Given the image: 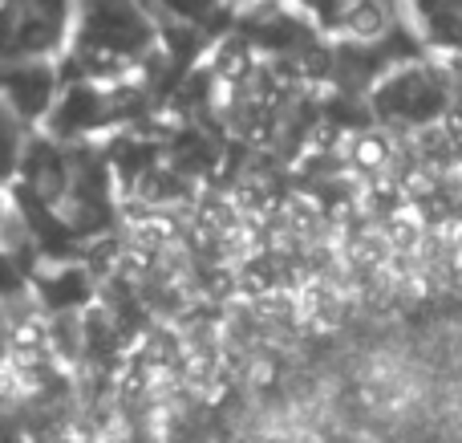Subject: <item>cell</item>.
Listing matches in <instances>:
<instances>
[{"mask_svg": "<svg viewBox=\"0 0 462 443\" xmlns=\"http://www.w3.org/2000/svg\"><path fill=\"white\" fill-rule=\"evenodd\" d=\"M377 114L406 127H434L455 106V90L439 70H398L374 98Z\"/></svg>", "mask_w": 462, "mask_h": 443, "instance_id": "cell-1", "label": "cell"}, {"mask_svg": "<svg viewBox=\"0 0 462 443\" xmlns=\"http://www.w3.org/2000/svg\"><path fill=\"white\" fill-rule=\"evenodd\" d=\"M8 110L24 114V118H37L45 114L49 98H53V73L41 61H24V65H8Z\"/></svg>", "mask_w": 462, "mask_h": 443, "instance_id": "cell-2", "label": "cell"}]
</instances>
